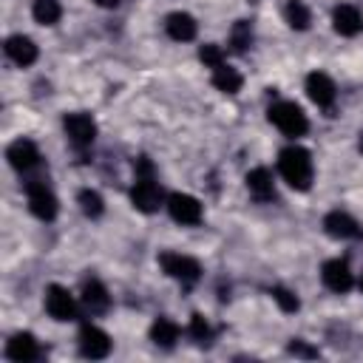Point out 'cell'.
Returning a JSON list of instances; mask_svg holds the SVG:
<instances>
[{
	"mask_svg": "<svg viewBox=\"0 0 363 363\" xmlns=\"http://www.w3.org/2000/svg\"><path fill=\"white\" fill-rule=\"evenodd\" d=\"M130 201L139 213H156L164 201V193H162V184L156 182V173H153V162L147 156H139L136 159V182L130 187Z\"/></svg>",
	"mask_w": 363,
	"mask_h": 363,
	"instance_id": "1",
	"label": "cell"
},
{
	"mask_svg": "<svg viewBox=\"0 0 363 363\" xmlns=\"http://www.w3.org/2000/svg\"><path fill=\"white\" fill-rule=\"evenodd\" d=\"M278 173L284 176V182L292 187V190H309L312 187V176H315V167H312V156L306 147L301 145H289L278 153Z\"/></svg>",
	"mask_w": 363,
	"mask_h": 363,
	"instance_id": "2",
	"label": "cell"
},
{
	"mask_svg": "<svg viewBox=\"0 0 363 363\" xmlns=\"http://www.w3.org/2000/svg\"><path fill=\"white\" fill-rule=\"evenodd\" d=\"M267 116H269V122L284 133V136H303L306 133V128H309V122H306V113L295 105V102H275L269 111H267Z\"/></svg>",
	"mask_w": 363,
	"mask_h": 363,
	"instance_id": "3",
	"label": "cell"
},
{
	"mask_svg": "<svg viewBox=\"0 0 363 363\" xmlns=\"http://www.w3.org/2000/svg\"><path fill=\"white\" fill-rule=\"evenodd\" d=\"M23 190H26V199H28V210H31L40 221H51V218H57L60 201H57V196L45 187L43 179H28V182L23 184Z\"/></svg>",
	"mask_w": 363,
	"mask_h": 363,
	"instance_id": "4",
	"label": "cell"
},
{
	"mask_svg": "<svg viewBox=\"0 0 363 363\" xmlns=\"http://www.w3.org/2000/svg\"><path fill=\"white\" fill-rule=\"evenodd\" d=\"M159 267L170 278L182 281L184 286H190V284H196L201 278V264L196 258H190V255H182V252H170V250L167 252H159Z\"/></svg>",
	"mask_w": 363,
	"mask_h": 363,
	"instance_id": "5",
	"label": "cell"
},
{
	"mask_svg": "<svg viewBox=\"0 0 363 363\" xmlns=\"http://www.w3.org/2000/svg\"><path fill=\"white\" fill-rule=\"evenodd\" d=\"M62 128H65L68 142H71L77 150L91 147L94 139H96V122L91 119V113H82V111H77V113H65Z\"/></svg>",
	"mask_w": 363,
	"mask_h": 363,
	"instance_id": "6",
	"label": "cell"
},
{
	"mask_svg": "<svg viewBox=\"0 0 363 363\" xmlns=\"http://www.w3.org/2000/svg\"><path fill=\"white\" fill-rule=\"evenodd\" d=\"M167 213H170L173 221L184 224V227H196L204 218V210H201L199 199H193L187 193H170L167 196Z\"/></svg>",
	"mask_w": 363,
	"mask_h": 363,
	"instance_id": "7",
	"label": "cell"
},
{
	"mask_svg": "<svg viewBox=\"0 0 363 363\" xmlns=\"http://www.w3.org/2000/svg\"><path fill=\"white\" fill-rule=\"evenodd\" d=\"M79 354L88 360H102L111 354V337L94 323H85L79 329Z\"/></svg>",
	"mask_w": 363,
	"mask_h": 363,
	"instance_id": "8",
	"label": "cell"
},
{
	"mask_svg": "<svg viewBox=\"0 0 363 363\" xmlns=\"http://www.w3.org/2000/svg\"><path fill=\"white\" fill-rule=\"evenodd\" d=\"M45 312L54 320H74L77 318V301H74V295L65 286L51 284L45 289Z\"/></svg>",
	"mask_w": 363,
	"mask_h": 363,
	"instance_id": "9",
	"label": "cell"
},
{
	"mask_svg": "<svg viewBox=\"0 0 363 363\" xmlns=\"http://www.w3.org/2000/svg\"><path fill=\"white\" fill-rule=\"evenodd\" d=\"M6 159H9V164H11L17 173H28V170L40 167V159H43V156H40V150H37V145H34L31 139H17V142L9 145Z\"/></svg>",
	"mask_w": 363,
	"mask_h": 363,
	"instance_id": "10",
	"label": "cell"
},
{
	"mask_svg": "<svg viewBox=\"0 0 363 363\" xmlns=\"http://www.w3.org/2000/svg\"><path fill=\"white\" fill-rule=\"evenodd\" d=\"M323 230H326V235L340 238V241H352V238H360V235H363V227H360L349 213H343V210H332V213H326V218H323Z\"/></svg>",
	"mask_w": 363,
	"mask_h": 363,
	"instance_id": "11",
	"label": "cell"
},
{
	"mask_svg": "<svg viewBox=\"0 0 363 363\" xmlns=\"http://www.w3.org/2000/svg\"><path fill=\"white\" fill-rule=\"evenodd\" d=\"M40 354H43V349H40V343H37V337L31 332H17L6 343V357L14 360V363H31Z\"/></svg>",
	"mask_w": 363,
	"mask_h": 363,
	"instance_id": "12",
	"label": "cell"
},
{
	"mask_svg": "<svg viewBox=\"0 0 363 363\" xmlns=\"http://www.w3.org/2000/svg\"><path fill=\"white\" fill-rule=\"evenodd\" d=\"M320 278H323V284H326L332 292H337V295L349 292L352 284H354V275H352V269H349V264H346L343 258L326 261L323 269H320Z\"/></svg>",
	"mask_w": 363,
	"mask_h": 363,
	"instance_id": "13",
	"label": "cell"
},
{
	"mask_svg": "<svg viewBox=\"0 0 363 363\" xmlns=\"http://www.w3.org/2000/svg\"><path fill=\"white\" fill-rule=\"evenodd\" d=\"M306 94H309V99H312L318 108H332V102H335V96H337V88H335V82H332L326 74L312 71V74L306 77Z\"/></svg>",
	"mask_w": 363,
	"mask_h": 363,
	"instance_id": "14",
	"label": "cell"
},
{
	"mask_svg": "<svg viewBox=\"0 0 363 363\" xmlns=\"http://www.w3.org/2000/svg\"><path fill=\"white\" fill-rule=\"evenodd\" d=\"M3 48H6V57H9L14 65H20V68H26V65H31V62L37 60V45H34V40L26 37V34H11Z\"/></svg>",
	"mask_w": 363,
	"mask_h": 363,
	"instance_id": "15",
	"label": "cell"
},
{
	"mask_svg": "<svg viewBox=\"0 0 363 363\" xmlns=\"http://www.w3.org/2000/svg\"><path fill=\"white\" fill-rule=\"evenodd\" d=\"M332 26H335V31H337L340 37H354V34H360V28H363V17H360V11H357L354 6L340 3V6H335V11H332Z\"/></svg>",
	"mask_w": 363,
	"mask_h": 363,
	"instance_id": "16",
	"label": "cell"
},
{
	"mask_svg": "<svg viewBox=\"0 0 363 363\" xmlns=\"http://www.w3.org/2000/svg\"><path fill=\"white\" fill-rule=\"evenodd\" d=\"M164 31H167L170 40H176V43H190V40L196 37V31H199V23H196L193 14H187V11H173V14H167V20H164Z\"/></svg>",
	"mask_w": 363,
	"mask_h": 363,
	"instance_id": "17",
	"label": "cell"
},
{
	"mask_svg": "<svg viewBox=\"0 0 363 363\" xmlns=\"http://www.w3.org/2000/svg\"><path fill=\"white\" fill-rule=\"evenodd\" d=\"M82 306L91 312V315H102V312H108V306H111V295H108V289L102 286V281H96V278H88L85 284H82Z\"/></svg>",
	"mask_w": 363,
	"mask_h": 363,
	"instance_id": "18",
	"label": "cell"
},
{
	"mask_svg": "<svg viewBox=\"0 0 363 363\" xmlns=\"http://www.w3.org/2000/svg\"><path fill=\"white\" fill-rule=\"evenodd\" d=\"M247 190H250V196H252L255 201H261V204L272 201V199H275L272 173H269L267 167H255V170H250V173H247Z\"/></svg>",
	"mask_w": 363,
	"mask_h": 363,
	"instance_id": "19",
	"label": "cell"
},
{
	"mask_svg": "<svg viewBox=\"0 0 363 363\" xmlns=\"http://www.w3.org/2000/svg\"><path fill=\"white\" fill-rule=\"evenodd\" d=\"M179 323H173L170 318H156L153 326H150V340L162 349H173L176 340H179Z\"/></svg>",
	"mask_w": 363,
	"mask_h": 363,
	"instance_id": "20",
	"label": "cell"
},
{
	"mask_svg": "<svg viewBox=\"0 0 363 363\" xmlns=\"http://www.w3.org/2000/svg\"><path fill=\"white\" fill-rule=\"evenodd\" d=\"M213 85H216L221 94H238L241 85H244V77H241L233 65L221 62L218 68H213Z\"/></svg>",
	"mask_w": 363,
	"mask_h": 363,
	"instance_id": "21",
	"label": "cell"
},
{
	"mask_svg": "<svg viewBox=\"0 0 363 363\" xmlns=\"http://www.w3.org/2000/svg\"><path fill=\"white\" fill-rule=\"evenodd\" d=\"M31 14L40 26H54L62 17V6H60V0H34Z\"/></svg>",
	"mask_w": 363,
	"mask_h": 363,
	"instance_id": "22",
	"label": "cell"
},
{
	"mask_svg": "<svg viewBox=\"0 0 363 363\" xmlns=\"http://www.w3.org/2000/svg\"><path fill=\"white\" fill-rule=\"evenodd\" d=\"M284 14H286V23H289L295 31H306L309 23H312V14H309V9H306L301 0H289L286 9H284Z\"/></svg>",
	"mask_w": 363,
	"mask_h": 363,
	"instance_id": "23",
	"label": "cell"
},
{
	"mask_svg": "<svg viewBox=\"0 0 363 363\" xmlns=\"http://www.w3.org/2000/svg\"><path fill=\"white\" fill-rule=\"evenodd\" d=\"M77 201H79V210L88 216V218H99L102 216V210H105V201H102V196L96 193V190H79V196H77Z\"/></svg>",
	"mask_w": 363,
	"mask_h": 363,
	"instance_id": "24",
	"label": "cell"
},
{
	"mask_svg": "<svg viewBox=\"0 0 363 363\" xmlns=\"http://www.w3.org/2000/svg\"><path fill=\"white\" fill-rule=\"evenodd\" d=\"M230 45H233V51H238V54L252 45V26H250L247 20H238V23L233 26V31H230Z\"/></svg>",
	"mask_w": 363,
	"mask_h": 363,
	"instance_id": "25",
	"label": "cell"
},
{
	"mask_svg": "<svg viewBox=\"0 0 363 363\" xmlns=\"http://www.w3.org/2000/svg\"><path fill=\"white\" fill-rule=\"evenodd\" d=\"M190 337L199 343V346H210L213 343V326L207 323V318L204 315H193L190 318Z\"/></svg>",
	"mask_w": 363,
	"mask_h": 363,
	"instance_id": "26",
	"label": "cell"
},
{
	"mask_svg": "<svg viewBox=\"0 0 363 363\" xmlns=\"http://www.w3.org/2000/svg\"><path fill=\"white\" fill-rule=\"evenodd\" d=\"M269 295H272V301H275L284 312H298V306H301V301L295 298V292H289L286 286H272Z\"/></svg>",
	"mask_w": 363,
	"mask_h": 363,
	"instance_id": "27",
	"label": "cell"
},
{
	"mask_svg": "<svg viewBox=\"0 0 363 363\" xmlns=\"http://www.w3.org/2000/svg\"><path fill=\"white\" fill-rule=\"evenodd\" d=\"M199 60H201L207 68H218V65L224 62V51H221V45L207 43V45H201V48H199Z\"/></svg>",
	"mask_w": 363,
	"mask_h": 363,
	"instance_id": "28",
	"label": "cell"
},
{
	"mask_svg": "<svg viewBox=\"0 0 363 363\" xmlns=\"http://www.w3.org/2000/svg\"><path fill=\"white\" fill-rule=\"evenodd\" d=\"M286 352H289V354H295V357H309V360H312V357H318V349L306 346V343H303V340H298V337H295V340H289Z\"/></svg>",
	"mask_w": 363,
	"mask_h": 363,
	"instance_id": "29",
	"label": "cell"
},
{
	"mask_svg": "<svg viewBox=\"0 0 363 363\" xmlns=\"http://www.w3.org/2000/svg\"><path fill=\"white\" fill-rule=\"evenodd\" d=\"M96 6H102V9H116L119 6V0H94Z\"/></svg>",
	"mask_w": 363,
	"mask_h": 363,
	"instance_id": "30",
	"label": "cell"
},
{
	"mask_svg": "<svg viewBox=\"0 0 363 363\" xmlns=\"http://www.w3.org/2000/svg\"><path fill=\"white\" fill-rule=\"evenodd\" d=\"M360 150H363V133H360Z\"/></svg>",
	"mask_w": 363,
	"mask_h": 363,
	"instance_id": "31",
	"label": "cell"
},
{
	"mask_svg": "<svg viewBox=\"0 0 363 363\" xmlns=\"http://www.w3.org/2000/svg\"><path fill=\"white\" fill-rule=\"evenodd\" d=\"M360 289H363V275H360Z\"/></svg>",
	"mask_w": 363,
	"mask_h": 363,
	"instance_id": "32",
	"label": "cell"
}]
</instances>
